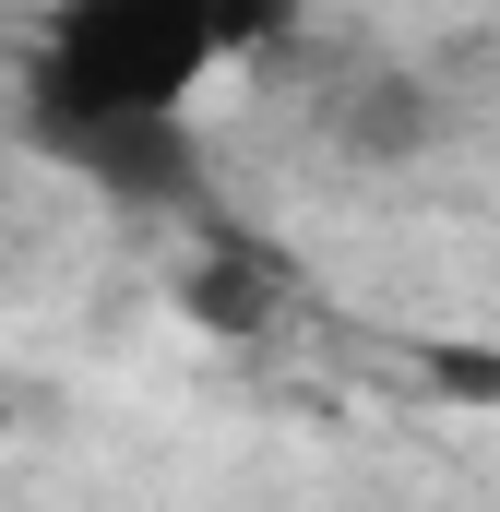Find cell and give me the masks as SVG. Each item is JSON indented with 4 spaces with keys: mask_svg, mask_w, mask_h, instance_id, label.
<instances>
[{
    "mask_svg": "<svg viewBox=\"0 0 500 512\" xmlns=\"http://www.w3.org/2000/svg\"><path fill=\"white\" fill-rule=\"evenodd\" d=\"M191 310H203V322H274V262L203 251V262H191Z\"/></svg>",
    "mask_w": 500,
    "mask_h": 512,
    "instance_id": "cell-3",
    "label": "cell"
},
{
    "mask_svg": "<svg viewBox=\"0 0 500 512\" xmlns=\"http://www.w3.org/2000/svg\"><path fill=\"white\" fill-rule=\"evenodd\" d=\"M298 24V0H60L24 72V131L72 120H191V96Z\"/></svg>",
    "mask_w": 500,
    "mask_h": 512,
    "instance_id": "cell-1",
    "label": "cell"
},
{
    "mask_svg": "<svg viewBox=\"0 0 500 512\" xmlns=\"http://www.w3.org/2000/svg\"><path fill=\"white\" fill-rule=\"evenodd\" d=\"M24 143L120 215H167V203L203 191V131L191 120H72V131H24Z\"/></svg>",
    "mask_w": 500,
    "mask_h": 512,
    "instance_id": "cell-2",
    "label": "cell"
}]
</instances>
